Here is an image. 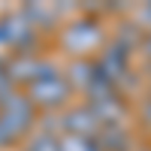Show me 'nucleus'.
Returning <instances> with one entry per match:
<instances>
[{
  "label": "nucleus",
  "mask_w": 151,
  "mask_h": 151,
  "mask_svg": "<svg viewBox=\"0 0 151 151\" xmlns=\"http://www.w3.org/2000/svg\"><path fill=\"white\" fill-rule=\"evenodd\" d=\"M148 151H151V148H148Z\"/></svg>",
  "instance_id": "obj_9"
},
{
  "label": "nucleus",
  "mask_w": 151,
  "mask_h": 151,
  "mask_svg": "<svg viewBox=\"0 0 151 151\" xmlns=\"http://www.w3.org/2000/svg\"><path fill=\"white\" fill-rule=\"evenodd\" d=\"M130 15H133V24L142 30V36H145V33H151V3H145V6H136V9L130 12Z\"/></svg>",
  "instance_id": "obj_6"
},
{
  "label": "nucleus",
  "mask_w": 151,
  "mask_h": 151,
  "mask_svg": "<svg viewBox=\"0 0 151 151\" xmlns=\"http://www.w3.org/2000/svg\"><path fill=\"white\" fill-rule=\"evenodd\" d=\"M58 124H60V136H97L103 130L88 103H76L58 112Z\"/></svg>",
  "instance_id": "obj_3"
},
{
  "label": "nucleus",
  "mask_w": 151,
  "mask_h": 151,
  "mask_svg": "<svg viewBox=\"0 0 151 151\" xmlns=\"http://www.w3.org/2000/svg\"><path fill=\"white\" fill-rule=\"evenodd\" d=\"M139 121H142L145 130H151V91L142 97V103H139Z\"/></svg>",
  "instance_id": "obj_8"
},
{
  "label": "nucleus",
  "mask_w": 151,
  "mask_h": 151,
  "mask_svg": "<svg viewBox=\"0 0 151 151\" xmlns=\"http://www.w3.org/2000/svg\"><path fill=\"white\" fill-rule=\"evenodd\" d=\"M136 55L142 58V70H145V76L151 79V33L142 36V42H139V48H136Z\"/></svg>",
  "instance_id": "obj_7"
},
{
  "label": "nucleus",
  "mask_w": 151,
  "mask_h": 151,
  "mask_svg": "<svg viewBox=\"0 0 151 151\" xmlns=\"http://www.w3.org/2000/svg\"><path fill=\"white\" fill-rule=\"evenodd\" d=\"M21 151H60V136L52 133V130L33 127V130L21 139Z\"/></svg>",
  "instance_id": "obj_4"
},
{
  "label": "nucleus",
  "mask_w": 151,
  "mask_h": 151,
  "mask_svg": "<svg viewBox=\"0 0 151 151\" xmlns=\"http://www.w3.org/2000/svg\"><path fill=\"white\" fill-rule=\"evenodd\" d=\"M60 151H103L94 136H60Z\"/></svg>",
  "instance_id": "obj_5"
},
{
  "label": "nucleus",
  "mask_w": 151,
  "mask_h": 151,
  "mask_svg": "<svg viewBox=\"0 0 151 151\" xmlns=\"http://www.w3.org/2000/svg\"><path fill=\"white\" fill-rule=\"evenodd\" d=\"M106 40L109 36L103 33V24L91 12H82L67 24H60V45L73 60H91L106 45Z\"/></svg>",
  "instance_id": "obj_1"
},
{
  "label": "nucleus",
  "mask_w": 151,
  "mask_h": 151,
  "mask_svg": "<svg viewBox=\"0 0 151 151\" xmlns=\"http://www.w3.org/2000/svg\"><path fill=\"white\" fill-rule=\"evenodd\" d=\"M24 94L27 100L36 106V112H64L73 100V88L64 76V67L52 64L42 76H36V79L24 88Z\"/></svg>",
  "instance_id": "obj_2"
}]
</instances>
